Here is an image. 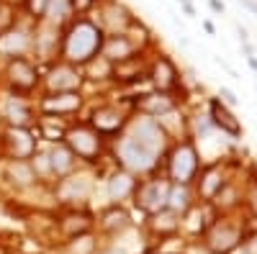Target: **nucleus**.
I'll list each match as a JSON object with an SVG mask.
<instances>
[{
  "instance_id": "39448f33",
  "label": "nucleus",
  "mask_w": 257,
  "mask_h": 254,
  "mask_svg": "<svg viewBox=\"0 0 257 254\" xmlns=\"http://www.w3.org/2000/svg\"><path fill=\"white\" fill-rule=\"evenodd\" d=\"M6 141H8L11 154H13L16 159H24V157H29V154L34 152V139H31V134L24 131V129H18V126L8 131Z\"/></svg>"
},
{
  "instance_id": "b1692460",
  "label": "nucleus",
  "mask_w": 257,
  "mask_h": 254,
  "mask_svg": "<svg viewBox=\"0 0 257 254\" xmlns=\"http://www.w3.org/2000/svg\"><path fill=\"white\" fill-rule=\"evenodd\" d=\"M70 3H72V8H77V11H85V8H88V6L93 3V0H70Z\"/></svg>"
},
{
  "instance_id": "f3484780",
  "label": "nucleus",
  "mask_w": 257,
  "mask_h": 254,
  "mask_svg": "<svg viewBox=\"0 0 257 254\" xmlns=\"http://www.w3.org/2000/svg\"><path fill=\"white\" fill-rule=\"evenodd\" d=\"M8 118H11L13 123H18V129H21V123L29 121V111H26L21 103H8Z\"/></svg>"
},
{
  "instance_id": "4be33fe9",
  "label": "nucleus",
  "mask_w": 257,
  "mask_h": 254,
  "mask_svg": "<svg viewBox=\"0 0 257 254\" xmlns=\"http://www.w3.org/2000/svg\"><path fill=\"white\" fill-rule=\"evenodd\" d=\"M221 98H224V100H226L229 105H237V103H239V98L234 95V93H231L229 88H221Z\"/></svg>"
},
{
  "instance_id": "7ed1b4c3",
  "label": "nucleus",
  "mask_w": 257,
  "mask_h": 254,
  "mask_svg": "<svg viewBox=\"0 0 257 254\" xmlns=\"http://www.w3.org/2000/svg\"><path fill=\"white\" fill-rule=\"evenodd\" d=\"M67 139H70V149H72V154L85 157V159H93V157L98 154V149H100L98 136H95L93 131H88V129H77V131H72Z\"/></svg>"
},
{
  "instance_id": "393cba45",
  "label": "nucleus",
  "mask_w": 257,
  "mask_h": 254,
  "mask_svg": "<svg viewBox=\"0 0 257 254\" xmlns=\"http://www.w3.org/2000/svg\"><path fill=\"white\" fill-rule=\"evenodd\" d=\"M239 3H242V6H247V8L257 16V3H254V0H239Z\"/></svg>"
},
{
  "instance_id": "f257e3e1",
  "label": "nucleus",
  "mask_w": 257,
  "mask_h": 254,
  "mask_svg": "<svg viewBox=\"0 0 257 254\" xmlns=\"http://www.w3.org/2000/svg\"><path fill=\"white\" fill-rule=\"evenodd\" d=\"M100 31L93 24H77L64 39V57L70 62H88L100 49Z\"/></svg>"
},
{
  "instance_id": "6ab92c4d",
  "label": "nucleus",
  "mask_w": 257,
  "mask_h": 254,
  "mask_svg": "<svg viewBox=\"0 0 257 254\" xmlns=\"http://www.w3.org/2000/svg\"><path fill=\"white\" fill-rule=\"evenodd\" d=\"M170 200V208H175V210H185L188 208V193L185 190H175L173 195H167Z\"/></svg>"
},
{
  "instance_id": "c85d7f7f",
  "label": "nucleus",
  "mask_w": 257,
  "mask_h": 254,
  "mask_svg": "<svg viewBox=\"0 0 257 254\" xmlns=\"http://www.w3.org/2000/svg\"><path fill=\"white\" fill-rule=\"evenodd\" d=\"M183 3H188V0H183Z\"/></svg>"
},
{
  "instance_id": "9b49d317",
  "label": "nucleus",
  "mask_w": 257,
  "mask_h": 254,
  "mask_svg": "<svg viewBox=\"0 0 257 254\" xmlns=\"http://www.w3.org/2000/svg\"><path fill=\"white\" fill-rule=\"evenodd\" d=\"M142 208H147V210H157V208H162L165 205V200H167V190L157 182V185H149V187H144L142 190Z\"/></svg>"
},
{
  "instance_id": "f03ea898",
  "label": "nucleus",
  "mask_w": 257,
  "mask_h": 254,
  "mask_svg": "<svg viewBox=\"0 0 257 254\" xmlns=\"http://www.w3.org/2000/svg\"><path fill=\"white\" fill-rule=\"evenodd\" d=\"M198 169V159H196V152L190 149V146H180V149L173 154V162H170V172H173V177L178 182H190V177L196 175Z\"/></svg>"
},
{
  "instance_id": "aec40b11",
  "label": "nucleus",
  "mask_w": 257,
  "mask_h": 254,
  "mask_svg": "<svg viewBox=\"0 0 257 254\" xmlns=\"http://www.w3.org/2000/svg\"><path fill=\"white\" fill-rule=\"evenodd\" d=\"M128 187H132V180L128 177H113V182H111V195H123V193H128Z\"/></svg>"
},
{
  "instance_id": "cd10ccee",
  "label": "nucleus",
  "mask_w": 257,
  "mask_h": 254,
  "mask_svg": "<svg viewBox=\"0 0 257 254\" xmlns=\"http://www.w3.org/2000/svg\"><path fill=\"white\" fill-rule=\"evenodd\" d=\"M249 67H252V70H257V59H254V57H249Z\"/></svg>"
},
{
  "instance_id": "412c9836",
  "label": "nucleus",
  "mask_w": 257,
  "mask_h": 254,
  "mask_svg": "<svg viewBox=\"0 0 257 254\" xmlns=\"http://www.w3.org/2000/svg\"><path fill=\"white\" fill-rule=\"evenodd\" d=\"M47 6H49V0H29V8H31V13H44L47 11Z\"/></svg>"
},
{
  "instance_id": "a878e982",
  "label": "nucleus",
  "mask_w": 257,
  "mask_h": 254,
  "mask_svg": "<svg viewBox=\"0 0 257 254\" xmlns=\"http://www.w3.org/2000/svg\"><path fill=\"white\" fill-rule=\"evenodd\" d=\"M211 8L219 13V11H224V3H219V0H211Z\"/></svg>"
},
{
  "instance_id": "bb28decb",
  "label": "nucleus",
  "mask_w": 257,
  "mask_h": 254,
  "mask_svg": "<svg viewBox=\"0 0 257 254\" xmlns=\"http://www.w3.org/2000/svg\"><path fill=\"white\" fill-rule=\"evenodd\" d=\"M183 8H185V13H188V16H193V6H190V3H183Z\"/></svg>"
},
{
  "instance_id": "a211bd4d",
  "label": "nucleus",
  "mask_w": 257,
  "mask_h": 254,
  "mask_svg": "<svg viewBox=\"0 0 257 254\" xmlns=\"http://www.w3.org/2000/svg\"><path fill=\"white\" fill-rule=\"evenodd\" d=\"M11 175H13V177L18 175V177H21L18 182H24V185L34 180V172H31V167H29V164H24V162H16V164L11 167Z\"/></svg>"
},
{
  "instance_id": "0eeeda50",
  "label": "nucleus",
  "mask_w": 257,
  "mask_h": 254,
  "mask_svg": "<svg viewBox=\"0 0 257 254\" xmlns=\"http://www.w3.org/2000/svg\"><path fill=\"white\" fill-rule=\"evenodd\" d=\"M80 105V98L75 93H59V95H52L47 103H44V111L49 113H70Z\"/></svg>"
},
{
  "instance_id": "dca6fc26",
  "label": "nucleus",
  "mask_w": 257,
  "mask_h": 254,
  "mask_svg": "<svg viewBox=\"0 0 257 254\" xmlns=\"http://www.w3.org/2000/svg\"><path fill=\"white\" fill-rule=\"evenodd\" d=\"M0 47H3L6 52H11V49H18V52H24L26 49V36L24 34H8L6 39H3V44H0Z\"/></svg>"
},
{
  "instance_id": "f8f14e48",
  "label": "nucleus",
  "mask_w": 257,
  "mask_h": 254,
  "mask_svg": "<svg viewBox=\"0 0 257 254\" xmlns=\"http://www.w3.org/2000/svg\"><path fill=\"white\" fill-rule=\"evenodd\" d=\"M137 141H142L147 149H157V144H162V139H160V134H157V129H155V123H142L139 126V131H137Z\"/></svg>"
},
{
  "instance_id": "20e7f679",
  "label": "nucleus",
  "mask_w": 257,
  "mask_h": 254,
  "mask_svg": "<svg viewBox=\"0 0 257 254\" xmlns=\"http://www.w3.org/2000/svg\"><path fill=\"white\" fill-rule=\"evenodd\" d=\"M152 149H147V146L137 139H126L123 141V159L132 164L134 169H147L152 164Z\"/></svg>"
},
{
  "instance_id": "1a4fd4ad",
  "label": "nucleus",
  "mask_w": 257,
  "mask_h": 254,
  "mask_svg": "<svg viewBox=\"0 0 257 254\" xmlns=\"http://www.w3.org/2000/svg\"><path fill=\"white\" fill-rule=\"evenodd\" d=\"M211 116H213V123H216L219 129L229 131L231 136H237V134H239V123H237V118H234L221 103H213V105H211Z\"/></svg>"
},
{
  "instance_id": "6e6552de",
  "label": "nucleus",
  "mask_w": 257,
  "mask_h": 254,
  "mask_svg": "<svg viewBox=\"0 0 257 254\" xmlns=\"http://www.w3.org/2000/svg\"><path fill=\"white\" fill-rule=\"evenodd\" d=\"M49 85L54 90H72V88H77L80 85V75L75 72V70H70V67H57L54 72H52V77H49Z\"/></svg>"
},
{
  "instance_id": "ddd939ff",
  "label": "nucleus",
  "mask_w": 257,
  "mask_h": 254,
  "mask_svg": "<svg viewBox=\"0 0 257 254\" xmlns=\"http://www.w3.org/2000/svg\"><path fill=\"white\" fill-rule=\"evenodd\" d=\"M155 82L160 88H170V85L175 82V70L167 59H160V65L155 67Z\"/></svg>"
},
{
  "instance_id": "423d86ee",
  "label": "nucleus",
  "mask_w": 257,
  "mask_h": 254,
  "mask_svg": "<svg viewBox=\"0 0 257 254\" xmlns=\"http://www.w3.org/2000/svg\"><path fill=\"white\" fill-rule=\"evenodd\" d=\"M11 80H13L16 88L29 90V88H34V82H36V72H34V67L29 65V62L16 59L11 65Z\"/></svg>"
},
{
  "instance_id": "5701e85b",
  "label": "nucleus",
  "mask_w": 257,
  "mask_h": 254,
  "mask_svg": "<svg viewBox=\"0 0 257 254\" xmlns=\"http://www.w3.org/2000/svg\"><path fill=\"white\" fill-rule=\"evenodd\" d=\"M72 221H80V223H77V231H80V228H85V226H88V221H85L82 216H80V218H72ZM64 228H67L70 234H75V223H64Z\"/></svg>"
},
{
  "instance_id": "9d476101",
  "label": "nucleus",
  "mask_w": 257,
  "mask_h": 254,
  "mask_svg": "<svg viewBox=\"0 0 257 254\" xmlns=\"http://www.w3.org/2000/svg\"><path fill=\"white\" fill-rule=\"evenodd\" d=\"M237 241H239L237 231L229 228V226H219V228L211 234V246L216 249V251H229V249L237 246Z\"/></svg>"
},
{
  "instance_id": "4468645a",
  "label": "nucleus",
  "mask_w": 257,
  "mask_h": 254,
  "mask_svg": "<svg viewBox=\"0 0 257 254\" xmlns=\"http://www.w3.org/2000/svg\"><path fill=\"white\" fill-rule=\"evenodd\" d=\"M52 167L57 169V172H67V169L72 167V152L64 149V146H57V149L52 152Z\"/></svg>"
},
{
  "instance_id": "2eb2a0df",
  "label": "nucleus",
  "mask_w": 257,
  "mask_h": 254,
  "mask_svg": "<svg viewBox=\"0 0 257 254\" xmlns=\"http://www.w3.org/2000/svg\"><path fill=\"white\" fill-rule=\"evenodd\" d=\"M70 8V0H49V6H47V16L52 21H62L64 13H67Z\"/></svg>"
}]
</instances>
